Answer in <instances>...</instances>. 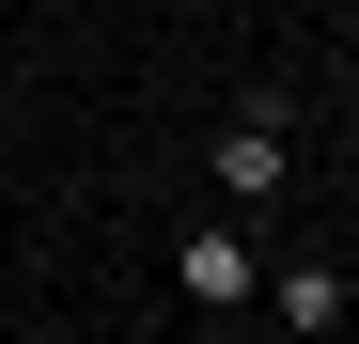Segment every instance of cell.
<instances>
[{
    "mask_svg": "<svg viewBox=\"0 0 359 344\" xmlns=\"http://www.w3.org/2000/svg\"><path fill=\"white\" fill-rule=\"evenodd\" d=\"M250 313H281V329H344V313H359V282H344L328 251H281V266H266V298H250Z\"/></svg>",
    "mask_w": 359,
    "mask_h": 344,
    "instance_id": "3",
    "label": "cell"
},
{
    "mask_svg": "<svg viewBox=\"0 0 359 344\" xmlns=\"http://www.w3.org/2000/svg\"><path fill=\"white\" fill-rule=\"evenodd\" d=\"M281 172H297V141H281V94H250V110L203 141V188H219L234 219H266V204H281Z\"/></svg>",
    "mask_w": 359,
    "mask_h": 344,
    "instance_id": "2",
    "label": "cell"
},
{
    "mask_svg": "<svg viewBox=\"0 0 359 344\" xmlns=\"http://www.w3.org/2000/svg\"><path fill=\"white\" fill-rule=\"evenodd\" d=\"M172 298H188V313H250L266 298V235H250V219H188V235H172Z\"/></svg>",
    "mask_w": 359,
    "mask_h": 344,
    "instance_id": "1",
    "label": "cell"
}]
</instances>
